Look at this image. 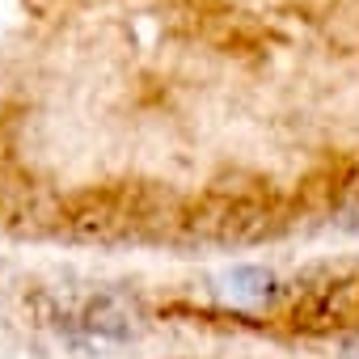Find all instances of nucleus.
Segmentation results:
<instances>
[{"label": "nucleus", "instance_id": "nucleus-1", "mask_svg": "<svg viewBox=\"0 0 359 359\" xmlns=\"http://www.w3.org/2000/svg\"><path fill=\"white\" fill-rule=\"evenodd\" d=\"M351 359H359V346H355V351H351Z\"/></svg>", "mask_w": 359, "mask_h": 359}]
</instances>
